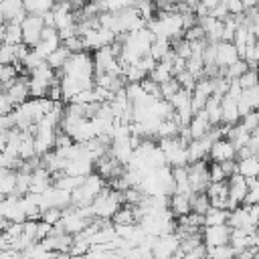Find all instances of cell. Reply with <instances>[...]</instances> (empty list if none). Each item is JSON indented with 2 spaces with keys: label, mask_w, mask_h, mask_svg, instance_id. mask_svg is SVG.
I'll use <instances>...</instances> for the list:
<instances>
[{
  "label": "cell",
  "mask_w": 259,
  "mask_h": 259,
  "mask_svg": "<svg viewBox=\"0 0 259 259\" xmlns=\"http://www.w3.org/2000/svg\"><path fill=\"white\" fill-rule=\"evenodd\" d=\"M123 202V196L121 192L117 190H109L107 186L93 198V202L89 204L91 212H93V219L97 221H111V217L117 212V208L121 206Z\"/></svg>",
  "instance_id": "cell-1"
},
{
  "label": "cell",
  "mask_w": 259,
  "mask_h": 259,
  "mask_svg": "<svg viewBox=\"0 0 259 259\" xmlns=\"http://www.w3.org/2000/svg\"><path fill=\"white\" fill-rule=\"evenodd\" d=\"M247 208V214H249V221L253 227H257V219H259V206L257 204H243Z\"/></svg>",
  "instance_id": "cell-50"
},
{
  "label": "cell",
  "mask_w": 259,
  "mask_h": 259,
  "mask_svg": "<svg viewBox=\"0 0 259 259\" xmlns=\"http://www.w3.org/2000/svg\"><path fill=\"white\" fill-rule=\"evenodd\" d=\"M221 123L233 127L239 123V111H237V101L231 97H221Z\"/></svg>",
  "instance_id": "cell-21"
},
{
  "label": "cell",
  "mask_w": 259,
  "mask_h": 259,
  "mask_svg": "<svg viewBox=\"0 0 259 259\" xmlns=\"http://www.w3.org/2000/svg\"><path fill=\"white\" fill-rule=\"evenodd\" d=\"M16 77H18V73H16L14 65H0V87L2 89H6L10 83H14Z\"/></svg>",
  "instance_id": "cell-37"
},
{
  "label": "cell",
  "mask_w": 259,
  "mask_h": 259,
  "mask_svg": "<svg viewBox=\"0 0 259 259\" xmlns=\"http://www.w3.org/2000/svg\"><path fill=\"white\" fill-rule=\"evenodd\" d=\"M0 14H2L4 20L16 22V24H20L24 20V16H26L20 0H4V2H0Z\"/></svg>",
  "instance_id": "cell-18"
},
{
  "label": "cell",
  "mask_w": 259,
  "mask_h": 259,
  "mask_svg": "<svg viewBox=\"0 0 259 259\" xmlns=\"http://www.w3.org/2000/svg\"><path fill=\"white\" fill-rule=\"evenodd\" d=\"M257 59H259V45H253V47H249V49L245 51L243 61H245V65H247L249 69H255Z\"/></svg>",
  "instance_id": "cell-47"
},
{
  "label": "cell",
  "mask_w": 259,
  "mask_h": 259,
  "mask_svg": "<svg viewBox=\"0 0 259 259\" xmlns=\"http://www.w3.org/2000/svg\"><path fill=\"white\" fill-rule=\"evenodd\" d=\"M202 111L206 113L210 127H212V125H219V123H221V97L210 95V97L206 99V103H204V109H202Z\"/></svg>",
  "instance_id": "cell-27"
},
{
  "label": "cell",
  "mask_w": 259,
  "mask_h": 259,
  "mask_svg": "<svg viewBox=\"0 0 259 259\" xmlns=\"http://www.w3.org/2000/svg\"><path fill=\"white\" fill-rule=\"evenodd\" d=\"M55 6V2L51 0H28V2H22V8L26 14L30 16H42L47 12H51Z\"/></svg>",
  "instance_id": "cell-26"
},
{
  "label": "cell",
  "mask_w": 259,
  "mask_h": 259,
  "mask_svg": "<svg viewBox=\"0 0 259 259\" xmlns=\"http://www.w3.org/2000/svg\"><path fill=\"white\" fill-rule=\"evenodd\" d=\"M180 87H178V83H176V79L172 77L170 81H166V83H162V85H158V93H160V99H164V101H170V97L178 91Z\"/></svg>",
  "instance_id": "cell-39"
},
{
  "label": "cell",
  "mask_w": 259,
  "mask_h": 259,
  "mask_svg": "<svg viewBox=\"0 0 259 259\" xmlns=\"http://www.w3.org/2000/svg\"><path fill=\"white\" fill-rule=\"evenodd\" d=\"M63 47H65L71 55H77V53H83V51H85V49H83V40H81V36H71V38L63 40Z\"/></svg>",
  "instance_id": "cell-45"
},
{
  "label": "cell",
  "mask_w": 259,
  "mask_h": 259,
  "mask_svg": "<svg viewBox=\"0 0 259 259\" xmlns=\"http://www.w3.org/2000/svg\"><path fill=\"white\" fill-rule=\"evenodd\" d=\"M158 22H160V28H162V34L166 40H180L182 38V32H184V24H182V16L180 12L176 10H168V12H160L156 14Z\"/></svg>",
  "instance_id": "cell-4"
},
{
  "label": "cell",
  "mask_w": 259,
  "mask_h": 259,
  "mask_svg": "<svg viewBox=\"0 0 259 259\" xmlns=\"http://www.w3.org/2000/svg\"><path fill=\"white\" fill-rule=\"evenodd\" d=\"M186 174H188V186L192 194L204 192L208 186V164L202 162H194L190 166H186Z\"/></svg>",
  "instance_id": "cell-5"
},
{
  "label": "cell",
  "mask_w": 259,
  "mask_h": 259,
  "mask_svg": "<svg viewBox=\"0 0 259 259\" xmlns=\"http://www.w3.org/2000/svg\"><path fill=\"white\" fill-rule=\"evenodd\" d=\"M170 51H172L170 40H166V38H156V40L150 45L148 55H150V59H152L154 63H160V61H166V57L170 55Z\"/></svg>",
  "instance_id": "cell-25"
},
{
  "label": "cell",
  "mask_w": 259,
  "mask_h": 259,
  "mask_svg": "<svg viewBox=\"0 0 259 259\" xmlns=\"http://www.w3.org/2000/svg\"><path fill=\"white\" fill-rule=\"evenodd\" d=\"M55 134L57 130H49V127H36L34 125V134H32V142H34V154L36 156H45L55 148Z\"/></svg>",
  "instance_id": "cell-12"
},
{
  "label": "cell",
  "mask_w": 259,
  "mask_h": 259,
  "mask_svg": "<svg viewBox=\"0 0 259 259\" xmlns=\"http://www.w3.org/2000/svg\"><path fill=\"white\" fill-rule=\"evenodd\" d=\"M210 208H219V210H229V198H227V180L225 182H214L208 184L204 190Z\"/></svg>",
  "instance_id": "cell-15"
},
{
  "label": "cell",
  "mask_w": 259,
  "mask_h": 259,
  "mask_svg": "<svg viewBox=\"0 0 259 259\" xmlns=\"http://www.w3.org/2000/svg\"><path fill=\"white\" fill-rule=\"evenodd\" d=\"M12 109H14V107L10 105V101L6 99V95L0 91V117H2V115H8V113H12Z\"/></svg>",
  "instance_id": "cell-51"
},
{
  "label": "cell",
  "mask_w": 259,
  "mask_h": 259,
  "mask_svg": "<svg viewBox=\"0 0 259 259\" xmlns=\"http://www.w3.org/2000/svg\"><path fill=\"white\" fill-rule=\"evenodd\" d=\"M225 8H227L229 16H241L243 14V2L241 0H227Z\"/></svg>",
  "instance_id": "cell-48"
},
{
  "label": "cell",
  "mask_w": 259,
  "mask_h": 259,
  "mask_svg": "<svg viewBox=\"0 0 259 259\" xmlns=\"http://www.w3.org/2000/svg\"><path fill=\"white\" fill-rule=\"evenodd\" d=\"M180 245V237L176 233L160 235L156 237V243L152 245V259H170Z\"/></svg>",
  "instance_id": "cell-7"
},
{
  "label": "cell",
  "mask_w": 259,
  "mask_h": 259,
  "mask_svg": "<svg viewBox=\"0 0 259 259\" xmlns=\"http://www.w3.org/2000/svg\"><path fill=\"white\" fill-rule=\"evenodd\" d=\"M257 200H259V188H249L243 204H257Z\"/></svg>",
  "instance_id": "cell-52"
},
{
  "label": "cell",
  "mask_w": 259,
  "mask_h": 259,
  "mask_svg": "<svg viewBox=\"0 0 259 259\" xmlns=\"http://www.w3.org/2000/svg\"><path fill=\"white\" fill-rule=\"evenodd\" d=\"M69 55H71V53H69V51H67V49L61 45V47H59L55 53H51V55L47 57V61H45V63H47V65H49L53 71H59V69H63V65L67 63Z\"/></svg>",
  "instance_id": "cell-31"
},
{
  "label": "cell",
  "mask_w": 259,
  "mask_h": 259,
  "mask_svg": "<svg viewBox=\"0 0 259 259\" xmlns=\"http://www.w3.org/2000/svg\"><path fill=\"white\" fill-rule=\"evenodd\" d=\"M113 227H121V225H136V214H134V206H119L117 212L111 217Z\"/></svg>",
  "instance_id": "cell-30"
},
{
  "label": "cell",
  "mask_w": 259,
  "mask_h": 259,
  "mask_svg": "<svg viewBox=\"0 0 259 259\" xmlns=\"http://www.w3.org/2000/svg\"><path fill=\"white\" fill-rule=\"evenodd\" d=\"M237 164V174L241 178H257L259 174V158L257 156H247V158H241V160H235Z\"/></svg>",
  "instance_id": "cell-22"
},
{
  "label": "cell",
  "mask_w": 259,
  "mask_h": 259,
  "mask_svg": "<svg viewBox=\"0 0 259 259\" xmlns=\"http://www.w3.org/2000/svg\"><path fill=\"white\" fill-rule=\"evenodd\" d=\"M259 105V87H251V89H243L241 97L237 99V111H239V119L251 111H255Z\"/></svg>",
  "instance_id": "cell-17"
},
{
  "label": "cell",
  "mask_w": 259,
  "mask_h": 259,
  "mask_svg": "<svg viewBox=\"0 0 259 259\" xmlns=\"http://www.w3.org/2000/svg\"><path fill=\"white\" fill-rule=\"evenodd\" d=\"M227 176L221 168V164H210L208 162V184H214V182H225Z\"/></svg>",
  "instance_id": "cell-43"
},
{
  "label": "cell",
  "mask_w": 259,
  "mask_h": 259,
  "mask_svg": "<svg viewBox=\"0 0 259 259\" xmlns=\"http://www.w3.org/2000/svg\"><path fill=\"white\" fill-rule=\"evenodd\" d=\"M245 194H247V182H245V178H241L239 174L229 176V178H227V198H229V210H233V208H237V206H243Z\"/></svg>",
  "instance_id": "cell-8"
},
{
  "label": "cell",
  "mask_w": 259,
  "mask_h": 259,
  "mask_svg": "<svg viewBox=\"0 0 259 259\" xmlns=\"http://www.w3.org/2000/svg\"><path fill=\"white\" fill-rule=\"evenodd\" d=\"M0 200H2V196H0Z\"/></svg>",
  "instance_id": "cell-56"
},
{
  "label": "cell",
  "mask_w": 259,
  "mask_h": 259,
  "mask_svg": "<svg viewBox=\"0 0 259 259\" xmlns=\"http://www.w3.org/2000/svg\"><path fill=\"white\" fill-rule=\"evenodd\" d=\"M51 186H53L51 174H49L42 166H38V168H34V170L30 172V186H28V192H30V194H40V192H45V190L51 188Z\"/></svg>",
  "instance_id": "cell-20"
},
{
  "label": "cell",
  "mask_w": 259,
  "mask_h": 259,
  "mask_svg": "<svg viewBox=\"0 0 259 259\" xmlns=\"http://www.w3.org/2000/svg\"><path fill=\"white\" fill-rule=\"evenodd\" d=\"M2 45H8V47H18V45H22L20 24H16V22H8V24H6V32H4Z\"/></svg>",
  "instance_id": "cell-32"
},
{
  "label": "cell",
  "mask_w": 259,
  "mask_h": 259,
  "mask_svg": "<svg viewBox=\"0 0 259 259\" xmlns=\"http://www.w3.org/2000/svg\"><path fill=\"white\" fill-rule=\"evenodd\" d=\"M42 63H45V61H42V59H40V57H38V55H36V53H34L32 49H28V53H26V57H24V59L20 61V65H22V67H24V69H26L28 73H30L32 69H36V67H40Z\"/></svg>",
  "instance_id": "cell-41"
},
{
  "label": "cell",
  "mask_w": 259,
  "mask_h": 259,
  "mask_svg": "<svg viewBox=\"0 0 259 259\" xmlns=\"http://www.w3.org/2000/svg\"><path fill=\"white\" fill-rule=\"evenodd\" d=\"M237 156V150L233 148V144L227 138H219L212 142L210 150H208V158L210 164H225V162H233Z\"/></svg>",
  "instance_id": "cell-10"
},
{
  "label": "cell",
  "mask_w": 259,
  "mask_h": 259,
  "mask_svg": "<svg viewBox=\"0 0 259 259\" xmlns=\"http://www.w3.org/2000/svg\"><path fill=\"white\" fill-rule=\"evenodd\" d=\"M16 57H14V47L8 45H0V65H14Z\"/></svg>",
  "instance_id": "cell-46"
},
{
  "label": "cell",
  "mask_w": 259,
  "mask_h": 259,
  "mask_svg": "<svg viewBox=\"0 0 259 259\" xmlns=\"http://www.w3.org/2000/svg\"><path fill=\"white\" fill-rule=\"evenodd\" d=\"M241 123V127L245 130V132H257L259 130V115H257V111H251V113H247V115H243L241 119H239Z\"/></svg>",
  "instance_id": "cell-40"
},
{
  "label": "cell",
  "mask_w": 259,
  "mask_h": 259,
  "mask_svg": "<svg viewBox=\"0 0 259 259\" xmlns=\"http://www.w3.org/2000/svg\"><path fill=\"white\" fill-rule=\"evenodd\" d=\"M235 61H239V55H237V51L231 42L221 40V42L214 45V67H217V71H225Z\"/></svg>",
  "instance_id": "cell-13"
},
{
  "label": "cell",
  "mask_w": 259,
  "mask_h": 259,
  "mask_svg": "<svg viewBox=\"0 0 259 259\" xmlns=\"http://www.w3.org/2000/svg\"><path fill=\"white\" fill-rule=\"evenodd\" d=\"M67 259H85V257H67Z\"/></svg>",
  "instance_id": "cell-54"
},
{
  "label": "cell",
  "mask_w": 259,
  "mask_h": 259,
  "mask_svg": "<svg viewBox=\"0 0 259 259\" xmlns=\"http://www.w3.org/2000/svg\"><path fill=\"white\" fill-rule=\"evenodd\" d=\"M178 132H180L178 123L170 117V119L160 121V125H158V130H156V136H158L160 140H162V138H176V136H178Z\"/></svg>",
  "instance_id": "cell-34"
},
{
  "label": "cell",
  "mask_w": 259,
  "mask_h": 259,
  "mask_svg": "<svg viewBox=\"0 0 259 259\" xmlns=\"http://www.w3.org/2000/svg\"><path fill=\"white\" fill-rule=\"evenodd\" d=\"M2 20H4V18H2V14H0V24H4V22H2Z\"/></svg>",
  "instance_id": "cell-55"
},
{
  "label": "cell",
  "mask_w": 259,
  "mask_h": 259,
  "mask_svg": "<svg viewBox=\"0 0 259 259\" xmlns=\"http://www.w3.org/2000/svg\"><path fill=\"white\" fill-rule=\"evenodd\" d=\"M208 208H210V204H208V198H206L204 192H198V194H192L190 196V212L204 214Z\"/></svg>",
  "instance_id": "cell-35"
},
{
  "label": "cell",
  "mask_w": 259,
  "mask_h": 259,
  "mask_svg": "<svg viewBox=\"0 0 259 259\" xmlns=\"http://www.w3.org/2000/svg\"><path fill=\"white\" fill-rule=\"evenodd\" d=\"M59 47H61V38H59L57 30H55V28H42L40 38H38V42L32 47V51H34L42 61H47V57H49L51 53H55Z\"/></svg>",
  "instance_id": "cell-9"
},
{
  "label": "cell",
  "mask_w": 259,
  "mask_h": 259,
  "mask_svg": "<svg viewBox=\"0 0 259 259\" xmlns=\"http://www.w3.org/2000/svg\"><path fill=\"white\" fill-rule=\"evenodd\" d=\"M168 210L172 217H186L190 212V196L184 194H170L168 196Z\"/></svg>",
  "instance_id": "cell-23"
},
{
  "label": "cell",
  "mask_w": 259,
  "mask_h": 259,
  "mask_svg": "<svg viewBox=\"0 0 259 259\" xmlns=\"http://www.w3.org/2000/svg\"><path fill=\"white\" fill-rule=\"evenodd\" d=\"M249 136H251V134H249V132H245V130L237 123V125L229 127V132H227V136H225V138L233 144V148H235V150H241V148H245V144H247Z\"/></svg>",
  "instance_id": "cell-28"
},
{
  "label": "cell",
  "mask_w": 259,
  "mask_h": 259,
  "mask_svg": "<svg viewBox=\"0 0 259 259\" xmlns=\"http://www.w3.org/2000/svg\"><path fill=\"white\" fill-rule=\"evenodd\" d=\"M2 93L6 95V99L10 101L12 107L28 101V79L26 77H16V81L10 83Z\"/></svg>",
  "instance_id": "cell-14"
},
{
  "label": "cell",
  "mask_w": 259,
  "mask_h": 259,
  "mask_svg": "<svg viewBox=\"0 0 259 259\" xmlns=\"http://www.w3.org/2000/svg\"><path fill=\"white\" fill-rule=\"evenodd\" d=\"M69 103H77V105H93V103H97V99H95V91H93V87H89V89H83V91H79Z\"/></svg>",
  "instance_id": "cell-38"
},
{
  "label": "cell",
  "mask_w": 259,
  "mask_h": 259,
  "mask_svg": "<svg viewBox=\"0 0 259 259\" xmlns=\"http://www.w3.org/2000/svg\"><path fill=\"white\" fill-rule=\"evenodd\" d=\"M186 130H188L190 140H198V138L206 136V134L210 132V123H208L206 113H204V111H196V113L192 115V119L188 121Z\"/></svg>",
  "instance_id": "cell-19"
},
{
  "label": "cell",
  "mask_w": 259,
  "mask_h": 259,
  "mask_svg": "<svg viewBox=\"0 0 259 259\" xmlns=\"http://www.w3.org/2000/svg\"><path fill=\"white\" fill-rule=\"evenodd\" d=\"M89 223H91V221L85 219V217L79 212V208L67 206V208L63 210V214H61L59 225H55L53 229H55V231H63V233L75 237V235H81V233L89 227Z\"/></svg>",
  "instance_id": "cell-3"
},
{
  "label": "cell",
  "mask_w": 259,
  "mask_h": 259,
  "mask_svg": "<svg viewBox=\"0 0 259 259\" xmlns=\"http://www.w3.org/2000/svg\"><path fill=\"white\" fill-rule=\"evenodd\" d=\"M61 71H63V77H73L79 81H93V73H95L91 55L87 51L77 53V55H69V59Z\"/></svg>",
  "instance_id": "cell-2"
},
{
  "label": "cell",
  "mask_w": 259,
  "mask_h": 259,
  "mask_svg": "<svg viewBox=\"0 0 259 259\" xmlns=\"http://www.w3.org/2000/svg\"><path fill=\"white\" fill-rule=\"evenodd\" d=\"M237 83H239L241 89H251V87H255V85H257V73H255V69H247V71L237 79Z\"/></svg>",
  "instance_id": "cell-42"
},
{
  "label": "cell",
  "mask_w": 259,
  "mask_h": 259,
  "mask_svg": "<svg viewBox=\"0 0 259 259\" xmlns=\"http://www.w3.org/2000/svg\"><path fill=\"white\" fill-rule=\"evenodd\" d=\"M227 227H229V229H237V231H245V233H255V227L251 225L245 206H237V208L229 210Z\"/></svg>",
  "instance_id": "cell-16"
},
{
  "label": "cell",
  "mask_w": 259,
  "mask_h": 259,
  "mask_svg": "<svg viewBox=\"0 0 259 259\" xmlns=\"http://www.w3.org/2000/svg\"><path fill=\"white\" fill-rule=\"evenodd\" d=\"M4 146H6V134H0V154L4 152Z\"/></svg>",
  "instance_id": "cell-53"
},
{
  "label": "cell",
  "mask_w": 259,
  "mask_h": 259,
  "mask_svg": "<svg viewBox=\"0 0 259 259\" xmlns=\"http://www.w3.org/2000/svg\"><path fill=\"white\" fill-rule=\"evenodd\" d=\"M206 249V257L210 259H235V251L231 249V245H221V247H204Z\"/></svg>",
  "instance_id": "cell-36"
},
{
  "label": "cell",
  "mask_w": 259,
  "mask_h": 259,
  "mask_svg": "<svg viewBox=\"0 0 259 259\" xmlns=\"http://www.w3.org/2000/svg\"><path fill=\"white\" fill-rule=\"evenodd\" d=\"M45 24H42V18L40 16H30L26 14L24 20L20 22V34H22V45L32 49L38 38H40V32H42Z\"/></svg>",
  "instance_id": "cell-6"
},
{
  "label": "cell",
  "mask_w": 259,
  "mask_h": 259,
  "mask_svg": "<svg viewBox=\"0 0 259 259\" xmlns=\"http://www.w3.org/2000/svg\"><path fill=\"white\" fill-rule=\"evenodd\" d=\"M229 210H219V208H208L202 214V227H217V225H227Z\"/></svg>",
  "instance_id": "cell-29"
},
{
  "label": "cell",
  "mask_w": 259,
  "mask_h": 259,
  "mask_svg": "<svg viewBox=\"0 0 259 259\" xmlns=\"http://www.w3.org/2000/svg\"><path fill=\"white\" fill-rule=\"evenodd\" d=\"M170 79H172V65H170V55H168L166 61H160V63L154 65V69L150 71V81L156 83V85H162Z\"/></svg>",
  "instance_id": "cell-24"
},
{
  "label": "cell",
  "mask_w": 259,
  "mask_h": 259,
  "mask_svg": "<svg viewBox=\"0 0 259 259\" xmlns=\"http://www.w3.org/2000/svg\"><path fill=\"white\" fill-rule=\"evenodd\" d=\"M61 214H63V210H59V208H49V210H42V212H40V221L47 223V225H51V227H55V225H59Z\"/></svg>",
  "instance_id": "cell-44"
},
{
  "label": "cell",
  "mask_w": 259,
  "mask_h": 259,
  "mask_svg": "<svg viewBox=\"0 0 259 259\" xmlns=\"http://www.w3.org/2000/svg\"><path fill=\"white\" fill-rule=\"evenodd\" d=\"M229 235H231V229L227 225L202 227L200 241L204 247H221V245H229Z\"/></svg>",
  "instance_id": "cell-11"
},
{
  "label": "cell",
  "mask_w": 259,
  "mask_h": 259,
  "mask_svg": "<svg viewBox=\"0 0 259 259\" xmlns=\"http://www.w3.org/2000/svg\"><path fill=\"white\" fill-rule=\"evenodd\" d=\"M14 186H16V174L14 172H4L0 176V196H14Z\"/></svg>",
  "instance_id": "cell-33"
},
{
  "label": "cell",
  "mask_w": 259,
  "mask_h": 259,
  "mask_svg": "<svg viewBox=\"0 0 259 259\" xmlns=\"http://www.w3.org/2000/svg\"><path fill=\"white\" fill-rule=\"evenodd\" d=\"M51 233H53V227H51V225H47V223H42V221H36V243H38V241H45Z\"/></svg>",
  "instance_id": "cell-49"
}]
</instances>
